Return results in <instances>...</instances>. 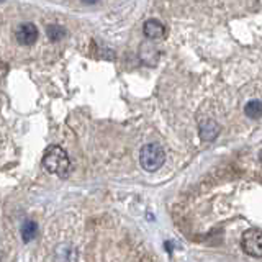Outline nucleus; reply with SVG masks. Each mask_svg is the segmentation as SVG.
Here are the masks:
<instances>
[{"label":"nucleus","instance_id":"nucleus-2","mask_svg":"<svg viewBox=\"0 0 262 262\" xmlns=\"http://www.w3.org/2000/svg\"><path fill=\"white\" fill-rule=\"evenodd\" d=\"M166 161V152L157 143H149L140 151V164L147 172H156Z\"/></svg>","mask_w":262,"mask_h":262},{"label":"nucleus","instance_id":"nucleus-9","mask_svg":"<svg viewBox=\"0 0 262 262\" xmlns=\"http://www.w3.org/2000/svg\"><path fill=\"white\" fill-rule=\"evenodd\" d=\"M46 35H48V38H49L51 41L58 43L66 36V30L63 26H59V25H49L46 28Z\"/></svg>","mask_w":262,"mask_h":262},{"label":"nucleus","instance_id":"nucleus-7","mask_svg":"<svg viewBox=\"0 0 262 262\" xmlns=\"http://www.w3.org/2000/svg\"><path fill=\"white\" fill-rule=\"evenodd\" d=\"M36 235H38V225H36L35 221L26 220L25 223H23V226H22V238H23V241L30 242V241L35 239Z\"/></svg>","mask_w":262,"mask_h":262},{"label":"nucleus","instance_id":"nucleus-5","mask_svg":"<svg viewBox=\"0 0 262 262\" xmlns=\"http://www.w3.org/2000/svg\"><path fill=\"white\" fill-rule=\"evenodd\" d=\"M143 30H144V35L149 40H159V38H163L166 35V26L159 20H154V18L147 20L144 23V26H143Z\"/></svg>","mask_w":262,"mask_h":262},{"label":"nucleus","instance_id":"nucleus-6","mask_svg":"<svg viewBox=\"0 0 262 262\" xmlns=\"http://www.w3.org/2000/svg\"><path fill=\"white\" fill-rule=\"evenodd\" d=\"M218 135H220V126H218L216 121L207 120L200 125V138L203 141H215Z\"/></svg>","mask_w":262,"mask_h":262},{"label":"nucleus","instance_id":"nucleus-12","mask_svg":"<svg viewBox=\"0 0 262 262\" xmlns=\"http://www.w3.org/2000/svg\"><path fill=\"white\" fill-rule=\"evenodd\" d=\"M261 159H262V154H261Z\"/></svg>","mask_w":262,"mask_h":262},{"label":"nucleus","instance_id":"nucleus-8","mask_svg":"<svg viewBox=\"0 0 262 262\" xmlns=\"http://www.w3.org/2000/svg\"><path fill=\"white\" fill-rule=\"evenodd\" d=\"M244 113L252 120H257V118L262 117V102L261 100H251V102L246 103Z\"/></svg>","mask_w":262,"mask_h":262},{"label":"nucleus","instance_id":"nucleus-3","mask_svg":"<svg viewBox=\"0 0 262 262\" xmlns=\"http://www.w3.org/2000/svg\"><path fill=\"white\" fill-rule=\"evenodd\" d=\"M241 246H242V251H244L247 256L261 259L262 257V231L261 230L244 231L241 238Z\"/></svg>","mask_w":262,"mask_h":262},{"label":"nucleus","instance_id":"nucleus-1","mask_svg":"<svg viewBox=\"0 0 262 262\" xmlns=\"http://www.w3.org/2000/svg\"><path fill=\"white\" fill-rule=\"evenodd\" d=\"M43 167L52 175L66 179L71 170V161L66 151L59 146H49L43 156Z\"/></svg>","mask_w":262,"mask_h":262},{"label":"nucleus","instance_id":"nucleus-11","mask_svg":"<svg viewBox=\"0 0 262 262\" xmlns=\"http://www.w3.org/2000/svg\"><path fill=\"white\" fill-rule=\"evenodd\" d=\"M0 262H2V252H0Z\"/></svg>","mask_w":262,"mask_h":262},{"label":"nucleus","instance_id":"nucleus-4","mask_svg":"<svg viewBox=\"0 0 262 262\" xmlns=\"http://www.w3.org/2000/svg\"><path fill=\"white\" fill-rule=\"evenodd\" d=\"M38 40V28L33 25V23L26 22L22 23L20 26L17 28V41L23 46H30L33 43H36Z\"/></svg>","mask_w":262,"mask_h":262},{"label":"nucleus","instance_id":"nucleus-10","mask_svg":"<svg viewBox=\"0 0 262 262\" xmlns=\"http://www.w3.org/2000/svg\"><path fill=\"white\" fill-rule=\"evenodd\" d=\"M98 0H82V3H85V5H94V3H97Z\"/></svg>","mask_w":262,"mask_h":262}]
</instances>
